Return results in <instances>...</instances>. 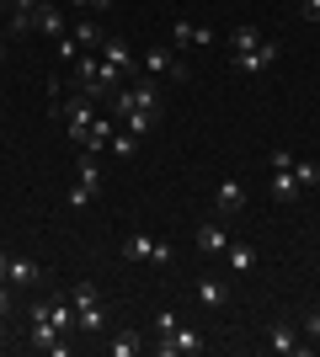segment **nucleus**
Returning <instances> with one entry per match:
<instances>
[{
    "label": "nucleus",
    "mask_w": 320,
    "mask_h": 357,
    "mask_svg": "<svg viewBox=\"0 0 320 357\" xmlns=\"http://www.w3.org/2000/svg\"><path fill=\"white\" fill-rule=\"evenodd\" d=\"M229 64L241 75H273V64H277V43H267L261 38V27H235L229 32Z\"/></svg>",
    "instance_id": "nucleus-1"
},
{
    "label": "nucleus",
    "mask_w": 320,
    "mask_h": 357,
    "mask_svg": "<svg viewBox=\"0 0 320 357\" xmlns=\"http://www.w3.org/2000/svg\"><path fill=\"white\" fill-rule=\"evenodd\" d=\"M118 256H123V261H150V267H171V261H176V245H171V240L144 235V229H134V235H123Z\"/></svg>",
    "instance_id": "nucleus-2"
},
{
    "label": "nucleus",
    "mask_w": 320,
    "mask_h": 357,
    "mask_svg": "<svg viewBox=\"0 0 320 357\" xmlns=\"http://www.w3.org/2000/svg\"><path fill=\"white\" fill-rule=\"evenodd\" d=\"M70 304H75V326L86 331V336H102V331H107V314H102V294H96V283H75Z\"/></svg>",
    "instance_id": "nucleus-3"
},
{
    "label": "nucleus",
    "mask_w": 320,
    "mask_h": 357,
    "mask_svg": "<svg viewBox=\"0 0 320 357\" xmlns=\"http://www.w3.org/2000/svg\"><path fill=\"white\" fill-rule=\"evenodd\" d=\"M32 352H48V357H70V347H64V331L54 326V314H48V304H32Z\"/></svg>",
    "instance_id": "nucleus-4"
},
{
    "label": "nucleus",
    "mask_w": 320,
    "mask_h": 357,
    "mask_svg": "<svg viewBox=\"0 0 320 357\" xmlns=\"http://www.w3.org/2000/svg\"><path fill=\"white\" fill-rule=\"evenodd\" d=\"M54 107H59V118H64V134H70V144L80 149L86 128L102 118V112H96V102H91V96H75V102H54Z\"/></svg>",
    "instance_id": "nucleus-5"
},
{
    "label": "nucleus",
    "mask_w": 320,
    "mask_h": 357,
    "mask_svg": "<svg viewBox=\"0 0 320 357\" xmlns=\"http://www.w3.org/2000/svg\"><path fill=\"white\" fill-rule=\"evenodd\" d=\"M139 75H155V80H160V75H176V80H187V64L176 59L171 43H160V48H150V54L139 59Z\"/></svg>",
    "instance_id": "nucleus-6"
},
{
    "label": "nucleus",
    "mask_w": 320,
    "mask_h": 357,
    "mask_svg": "<svg viewBox=\"0 0 320 357\" xmlns=\"http://www.w3.org/2000/svg\"><path fill=\"white\" fill-rule=\"evenodd\" d=\"M267 352H273V357H310V352H315V342H299V331L277 320V326L267 331Z\"/></svg>",
    "instance_id": "nucleus-7"
},
{
    "label": "nucleus",
    "mask_w": 320,
    "mask_h": 357,
    "mask_svg": "<svg viewBox=\"0 0 320 357\" xmlns=\"http://www.w3.org/2000/svg\"><path fill=\"white\" fill-rule=\"evenodd\" d=\"M155 352H160V357H198V352H203V336H198L192 326H176L171 336H160V342H155Z\"/></svg>",
    "instance_id": "nucleus-8"
},
{
    "label": "nucleus",
    "mask_w": 320,
    "mask_h": 357,
    "mask_svg": "<svg viewBox=\"0 0 320 357\" xmlns=\"http://www.w3.org/2000/svg\"><path fill=\"white\" fill-rule=\"evenodd\" d=\"M208 43H219L213 27H198V22H187V16L171 22V48H208Z\"/></svg>",
    "instance_id": "nucleus-9"
},
{
    "label": "nucleus",
    "mask_w": 320,
    "mask_h": 357,
    "mask_svg": "<svg viewBox=\"0 0 320 357\" xmlns=\"http://www.w3.org/2000/svg\"><path fill=\"white\" fill-rule=\"evenodd\" d=\"M102 59L123 75V80H134L139 75V54L128 48V38H102Z\"/></svg>",
    "instance_id": "nucleus-10"
},
{
    "label": "nucleus",
    "mask_w": 320,
    "mask_h": 357,
    "mask_svg": "<svg viewBox=\"0 0 320 357\" xmlns=\"http://www.w3.org/2000/svg\"><path fill=\"white\" fill-rule=\"evenodd\" d=\"M213 208L224 213V219H229V213H241V208H245V181L224 176L219 187H213Z\"/></svg>",
    "instance_id": "nucleus-11"
},
{
    "label": "nucleus",
    "mask_w": 320,
    "mask_h": 357,
    "mask_svg": "<svg viewBox=\"0 0 320 357\" xmlns=\"http://www.w3.org/2000/svg\"><path fill=\"white\" fill-rule=\"evenodd\" d=\"M112 134H118V118H96L91 128H86V139H80V149H86V155H107Z\"/></svg>",
    "instance_id": "nucleus-12"
},
{
    "label": "nucleus",
    "mask_w": 320,
    "mask_h": 357,
    "mask_svg": "<svg viewBox=\"0 0 320 357\" xmlns=\"http://www.w3.org/2000/svg\"><path fill=\"white\" fill-rule=\"evenodd\" d=\"M38 32H43V38H54V43H59L64 32V11H59V0H43V6H38Z\"/></svg>",
    "instance_id": "nucleus-13"
},
{
    "label": "nucleus",
    "mask_w": 320,
    "mask_h": 357,
    "mask_svg": "<svg viewBox=\"0 0 320 357\" xmlns=\"http://www.w3.org/2000/svg\"><path fill=\"white\" fill-rule=\"evenodd\" d=\"M75 181H80V187H91V192L102 197V155H86V149H80V160H75Z\"/></svg>",
    "instance_id": "nucleus-14"
},
{
    "label": "nucleus",
    "mask_w": 320,
    "mask_h": 357,
    "mask_svg": "<svg viewBox=\"0 0 320 357\" xmlns=\"http://www.w3.org/2000/svg\"><path fill=\"white\" fill-rule=\"evenodd\" d=\"M224 261H229V272H235V278H245V272L257 267V245H245V240H229Z\"/></svg>",
    "instance_id": "nucleus-15"
},
{
    "label": "nucleus",
    "mask_w": 320,
    "mask_h": 357,
    "mask_svg": "<svg viewBox=\"0 0 320 357\" xmlns=\"http://www.w3.org/2000/svg\"><path fill=\"white\" fill-rule=\"evenodd\" d=\"M38 278H43V267H38V261L11 256V267H6V283H11V288H27V283H38Z\"/></svg>",
    "instance_id": "nucleus-16"
},
{
    "label": "nucleus",
    "mask_w": 320,
    "mask_h": 357,
    "mask_svg": "<svg viewBox=\"0 0 320 357\" xmlns=\"http://www.w3.org/2000/svg\"><path fill=\"white\" fill-rule=\"evenodd\" d=\"M6 6H11V32L38 27V6H43V0H6Z\"/></svg>",
    "instance_id": "nucleus-17"
},
{
    "label": "nucleus",
    "mask_w": 320,
    "mask_h": 357,
    "mask_svg": "<svg viewBox=\"0 0 320 357\" xmlns=\"http://www.w3.org/2000/svg\"><path fill=\"white\" fill-rule=\"evenodd\" d=\"M299 192H305V187H299V176H294V165L273 171V203H294Z\"/></svg>",
    "instance_id": "nucleus-18"
},
{
    "label": "nucleus",
    "mask_w": 320,
    "mask_h": 357,
    "mask_svg": "<svg viewBox=\"0 0 320 357\" xmlns=\"http://www.w3.org/2000/svg\"><path fill=\"white\" fill-rule=\"evenodd\" d=\"M198 304H203V310H224V304H229V288L219 283V278H198Z\"/></svg>",
    "instance_id": "nucleus-19"
},
{
    "label": "nucleus",
    "mask_w": 320,
    "mask_h": 357,
    "mask_svg": "<svg viewBox=\"0 0 320 357\" xmlns=\"http://www.w3.org/2000/svg\"><path fill=\"white\" fill-rule=\"evenodd\" d=\"M198 251L203 256H224L229 251V235L219 229V224H203V229H198Z\"/></svg>",
    "instance_id": "nucleus-20"
},
{
    "label": "nucleus",
    "mask_w": 320,
    "mask_h": 357,
    "mask_svg": "<svg viewBox=\"0 0 320 357\" xmlns=\"http://www.w3.org/2000/svg\"><path fill=\"white\" fill-rule=\"evenodd\" d=\"M70 38H75V48H80V54H91V48H102V38H107V32L96 27V22H75V27H70Z\"/></svg>",
    "instance_id": "nucleus-21"
},
{
    "label": "nucleus",
    "mask_w": 320,
    "mask_h": 357,
    "mask_svg": "<svg viewBox=\"0 0 320 357\" xmlns=\"http://www.w3.org/2000/svg\"><path fill=\"white\" fill-rule=\"evenodd\" d=\"M139 144H144V139H134L128 128H118V134H112V144H107V155H112V160H134Z\"/></svg>",
    "instance_id": "nucleus-22"
},
{
    "label": "nucleus",
    "mask_w": 320,
    "mask_h": 357,
    "mask_svg": "<svg viewBox=\"0 0 320 357\" xmlns=\"http://www.w3.org/2000/svg\"><path fill=\"white\" fill-rule=\"evenodd\" d=\"M155 118H160V112H118V128H128L134 139H144L155 128Z\"/></svg>",
    "instance_id": "nucleus-23"
},
{
    "label": "nucleus",
    "mask_w": 320,
    "mask_h": 357,
    "mask_svg": "<svg viewBox=\"0 0 320 357\" xmlns=\"http://www.w3.org/2000/svg\"><path fill=\"white\" fill-rule=\"evenodd\" d=\"M107 352L112 357H134V352H144V336H139V331H118V336L107 342Z\"/></svg>",
    "instance_id": "nucleus-24"
},
{
    "label": "nucleus",
    "mask_w": 320,
    "mask_h": 357,
    "mask_svg": "<svg viewBox=\"0 0 320 357\" xmlns=\"http://www.w3.org/2000/svg\"><path fill=\"white\" fill-rule=\"evenodd\" d=\"M294 176H299V187H320V160H294Z\"/></svg>",
    "instance_id": "nucleus-25"
},
{
    "label": "nucleus",
    "mask_w": 320,
    "mask_h": 357,
    "mask_svg": "<svg viewBox=\"0 0 320 357\" xmlns=\"http://www.w3.org/2000/svg\"><path fill=\"white\" fill-rule=\"evenodd\" d=\"M91 203H102V197H96L91 187H80V181H75V187H70V208H91Z\"/></svg>",
    "instance_id": "nucleus-26"
},
{
    "label": "nucleus",
    "mask_w": 320,
    "mask_h": 357,
    "mask_svg": "<svg viewBox=\"0 0 320 357\" xmlns=\"http://www.w3.org/2000/svg\"><path fill=\"white\" fill-rule=\"evenodd\" d=\"M176 326H182V320H176V314H171V310H160V314H155V336H171V331H176Z\"/></svg>",
    "instance_id": "nucleus-27"
},
{
    "label": "nucleus",
    "mask_w": 320,
    "mask_h": 357,
    "mask_svg": "<svg viewBox=\"0 0 320 357\" xmlns=\"http://www.w3.org/2000/svg\"><path fill=\"white\" fill-rule=\"evenodd\" d=\"M11 304H16V288L6 283V278H0V320H6V314H11Z\"/></svg>",
    "instance_id": "nucleus-28"
},
{
    "label": "nucleus",
    "mask_w": 320,
    "mask_h": 357,
    "mask_svg": "<svg viewBox=\"0 0 320 357\" xmlns=\"http://www.w3.org/2000/svg\"><path fill=\"white\" fill-rule=\"evenodd\" d=\"M267 165H273V171H283V165H294V155H289V149H267Z\"/></svg>",
    "instance_id": "nucleus-29"
},
{
    "label": "nucleus",
    "mask_w": 320,
    "mask_h": 357,
    "mask_svg": "<svg viewBox=\"0 0 320 357\" xmlns=\"http://www.w3.org/2000/svg\"><path fill=\"white\" fill-rule=\"evenodd\" d=\"M299 16H305V22H320V0H299Z\"/></svg>",
    "instance_id": "nucleus-30"
},
{
    "label": "nucleus",
    "mask_w": 320,
    "mask_h": 357,
    "mask_svg": "<svg viewBox=\"0 0 320 357\" xmlns=\"http://www.w3.org/2000/svg\"><path fill=\"white\" fill-rule=\"evenodd\" d=\"M305 336H310V342H320V310H315V314L305 320Z\"/></svg>",
    "instance_id": "nucleus-31"
},
{
    "label": "nucleus",
    "mask_w": 320,
    "mask_h": 357,
    "mask_svg": "<svg viewBox=\"0 0 320 357\" xmlns=\"http://www.w3.org/2000/svg\"><path fill=\"white\" fill-rule=\"evenodd\" d=\"M112 6H118V0H96V11H112Z\"/></svg>",
    "instance_id": "nucleus-32"
},
{
    "label": "nucleus",
    "mask_w": 320,
    "mask_h": 357,
    "mask_svg": "<svg viewBox=\"0 0 320 357\" xmlns=\"http://www.w3.org/2000/svg\"><path fill=\"white\" fill-rule=\"evenodd\" d=\"M0 347H6V336H0Z\"/></svg>",
    "instance_id": "nucleus-33"
}]
</instances>
